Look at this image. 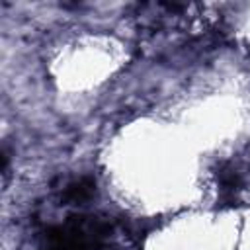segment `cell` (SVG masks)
<instances>
[{"label": "cell", "instance_id": "cell-1", "mask_svg": "<svg viewBox=\"0 0 250 250\" xmlns=\"http://www.w3.org/2000/svg\"><path fill=\"white\" fill-rule=\"evenodd\" d=\"M94 193H96V182L92 178H80L78 182H72L64 189L62 199L68 203H82V201H88Z\"/></svg>", "mask_w": 250, "mask_h": 250}]
</instances>
